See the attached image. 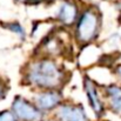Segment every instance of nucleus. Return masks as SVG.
<instances>
[{
  "mask_svg": "<svg viewBox=\"0 0 121 121\" xmlns=\"http://www.w3.org/2000/svg\"><path fill=\"white\" fill-rule=\"evenodd\" d=\"M51 1H53V0H51Z\"/></svg>",
  "mask_w": 121,
  "mask_h": 121,
  "instance_id": "4468645a",
  "label": "nucleus"
},
{
  "mask_svg": "<svg viewBox=\"0 0 121 121\" xmlns=\"http://www.w3.org/2000/svg\"><path fill=\"white\" fill-rule=\"evenodd\" d=\"M35 106L42 111H52L61 102V94L58 91H45L38 94L34 99Z\"/></svg>",
  "mask_w": 121,
  "mask_h": 121,
  "instance_id": "0eeeda50",
  "label": "nucleus"
},
{
  "mask_svg": "<svg viewBox=\"0 0 121 121\" xmlns=\"http://www.w3.org/2000/svg\"><path fill=\"white\" fill-rule=\"evenodd\" d=\"M0 121H18V119L12 111H2L0 112Z\"/></svg>",
  "mask_w": 121,
  "mask_h": 121,
  "instance_id": "9d476101",
  "label": "nucleus"
},
{
  "mask_svg": "<svg viewBox=\"0 0 121 121\" xmlns=\"http://www.w3.org/2000/svg\"><path fill=\"white\" fill-rule=\"evenodd\" d=\"M79 17H80L79 15V8H78V5L74 1L66 0L59 6L56 18L61 24H64L66 26H71V25H73L78 21Z\"/></svg>",
  "mask_w": 121,
  "mask_h": 121,
  "instance_id": "20e7f679",
  "label": "nucleus"
},
{
  "mask_svg": "<svg viewBox=\"0 0 121 121\" xmlns=\"http://www.w3.org/2000/svg\"><path fill=\"white\" fill-rule=\"evenodd\" d=\"M12 112L18 120L21 121H39L41 119L40 109L21 96H15L13 100Z\"/></svg>",
  "mask_w": 121,
  "mask_h": 121,
  "instance_id": "7ed1b4c3",
  "label": "nucleus"
},
{
  "mask_svg": "<svg viewBox=\"0 0 121 121\" xmlns=\"http://www.w3.org/2000/svg\"><path fill=\"white\" fill-rule=\"evenodd\" d=\"M26 77L32 86L46 91H56L66 80L65 71L48 58L33 61L27 69Z\"/></svg>",
  "mask_w": 121,
  "mask_h": 121,
  "instance_id": "f257e3e1",
  "label": "nucleus"
},
{
  "mask_svg": "<svg viewBox=\"0 0 121 121\" xmlns=\"http://www.w3.org/2000/svg\"><path fill=\"white\" fill-rule=\"evenodd\" d=\"M17 1H21V2H26V0H17Z\"/></svg>",
  "mask_w": 121,
  "mask_h": 121,
  "instance_id": "ddd939ff",
  "label": "nucleus"
},
{
  "mask_svg": "<svg viewBox=\"0 0 121 121\" xmlns=\"http://www.w3.org/2000/svg\"><path fill=\"white\" fill-rule=\"evenodd\" d=\"M56 117L59 121H88L81 105H62L58 108Z\"/></svg>",
  "mask_w": 121,
  "mask_h": 121,
  "instance_id": "423d86ee",
  "label": "nucleus"
},
{
  "mask_svg": "<svg viewBox=\"0 0 121 121\" xmlns=\"http://www.w3.org/2000/svg\"><path fill=\"white\" fill-rule=\"evenodd\" d=\"M5 27H7L9 31H12V32L17 33L19 37L25 38V31H24V28L20 26V24H18V22H12V24L5 25Z\"/></svg>",
  "mask_w": 121,
  "mask_h": 121,
  "instance_id": "1a4fd4ad",
  "label": "nucleus"
},
{
  "mask_svg": "<svg viewBox=\"0 0 121 121\" xmlns=\"http://www.w3.org/2000/svg\"><path fill=\"white\" fill-rule=\"evenodd\" d=\"M105 92L109 108L114 113L121 115V87L118 85H111L106 87Z\"/></svg>",
  "mask_w": 121,
  "mask_h": 121,
  "instance_id": "6e6552de",
  "label": "nucleus"
},
{
  "mask_svg": "<svg viewBox=\"0 0 121 121\" xmlns=\"http://www.w3.org/2000/svg\"><path fill=\"white\" fill-rule=\"evenodd\" d=\"M83 86H85V92H86V95L88 98L91 107L93 108L94 113L98 117H101L102 113L105 112V106H104V102L98 93V88H96L94 81L89 79L88 77H86L83 79Z\"/></svg>",
  "mask_w": 121,
  "mask_h": 121,
  "instance_id": "39448f33",
  "label": "nucleus"
},
{
  "mask_svg": "<svg viewBox=\"0 0 121 121\" xmlns=\"http://www.w3.org/2000/svg\"><path fill=\"white\" fill-rule=\"evenodd\" d=\"M115 74L121 79V65H119V66L115 68Z\"/></svg>",
  "mask_w": 121,
  "mask_h": 121,
  "instance_id": "f8f14e48",
  "label": "nucleus"
},
{
  "mask_svg": "<svg viewBox=\"0 0 121 121\" xmlns=\"http://www.w3.org/2000/svg\"><path fill=\"white\" fill-rule=\"evenodd\" d=\"M6 93H7V86L5 85V82H4V81L0 80V100L5 98Z\"/></svg>",
  "mask_w": 121,
  "mask_h": 121,
  "instance_id": "9b49d317",
  "label": "nucleus"
},
{
  "mask_svg": "<svg viewBox=\"0 0 121 121\" xmlns=\"http://www.w3.org/2000/svg\"><path fill=\"white\" fill-rule=\"evenodd\" d=\"M101 18L98 11L86 9L82 12L77 21L75 26V37L81 43H88L96 39L100 30Z\"/></svg>",
  "mask_w": 121,
  "mask_h": 121,
  "instance_id": "f03ea898",
  "label": "nucleus"
}]
</instances>
